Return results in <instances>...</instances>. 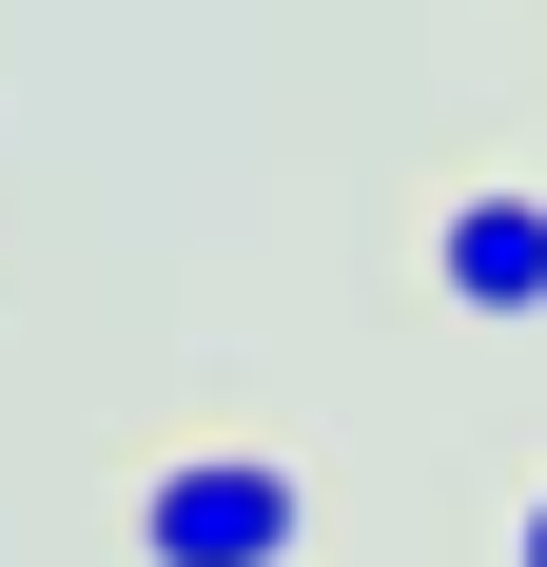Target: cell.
I'll return each instance as SVG.
<instances>
[{
	"mask_svg": "<svg viewBox=\"0 0 547 567\" xmlns=\"http://www.w3.org/2000/svg\"><path fill=\"white\" fill-rule=\"evenodd\" d=\"M431 293L469 313V333H547V196L528 176H469L431 216Z\"/></svg>",
	"mask_w": 547,
	"mask_h": 567,
	"instance_id": "7a4b0ae2",
	"label": "cell"
},
{
	"mask_svg": "<svg viewBox=\"0 0 547 567\" xmlns=\"http://www.w3.org/2000/svg\"><path fill=\"white\" fill-rule=\"evenodd\" d=\"M313 548V470L274 431H196L137 470V567H293Z\"/></svg>",
	"mask_w": 547,
	"mask_h": 567,
	"instance_id": "6da1fadb",
	"label": "cell"
},
{
	"mask_svg": "<svg viewBox=\"0 0 547 567\" xmlns=\"http://www.w3.org/2000/svg\"><path fill=\"white\" fill-rule=\"evenodd\" d=\"M508 567H547V489H528V509H508Z\"/></svg>",
	"mask_w": 547,
	"mask_h": 567,
	"instance_id": "3957f363",
	"label": "cell"
}]
</instances>
